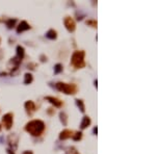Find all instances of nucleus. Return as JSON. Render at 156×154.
I'll use <instances>...</instances> for the list:
<instances>
[{
    "label": "nucleus",
    "mask_w": 156,
    "mask_h": 154,
    "mask_svg": "<svg viewBox=\"0 0 156 154\" xmlns=\"http://www.w3.org/2000/svg\"><path fill=\"white\" fill-rule=\"evenodd\" d=\"M45 129H46V125L42 120H31L25 125V131H27L30 135L35 137H41L44 133Z\"/></svg>",
    "instance_id": "nucleus-1"
},
{
    "label": "nucleus",
    "mask_w": 156,
    "mask_h": 154,
    "mask_svg": "<svg viewBox=\"0 0 156 154\" xmlns=\"http://www.w3.org/2000/svg\"><path fill=\"white\" fill-rule=\"evenodd\" d=\"M84 57H86V51L84 50L74 51L72 56H71V65L75 69H83L86 66Z\"/></svg>",
    "instance_id": "nucleus-2"
},
{
    "label": "nucleus",
    "mask_w": 156,
    "mask_h": 154,
    "mask_svg": "<svg viewBox=\"0 0 156 154\" xmlns=\"http://www.w3.org/2000/svg\"><path fill=\"white\" fill-rule=\"evenodd\" d=\"M55 89L66 95H75L78 92V86L75 83H67V82H56Z\"/></svg>",
    "instance_id": "nucleus-3"
},
{
    "label": "nucleus",
    "mask_w": 156,
    "mask_h": 154,
    "mask_svg": "<svg viewBox=\"0 0 156 154\" xmlns=\"http://www.w3.org/2000/svg\"><path fill=\"white\" fill-rule=\"evenodd\" d=\"M1 123L4 127V129L9 130L12 127H13V124H14V114L13 112H7V114H3L2 119H1Z\"/></svg>",
    "instance_id": "nucleus-4"
},
{
    "label": "nucleus",
    "mask_w": 156,
    "mask_h": 154,
    "mask_svg": "<svg viewBox=\"0 0 156 154\" xmlns=\"http://www.w3.org/2000/svg\"><path fill=\"white\" fill-rule=\"evenodd\" d=\"M64 25L69 32H74L75 29H76V22L70 16H67L64 18Z\"/></svg>",
    "instance_id": "nucleus-5"
},
{
    "label": "nucleus",
    "mask_w": 156,
    "mask_h": 154,
    "mask_svg": "<svg viewBox=\"0 0 156 154\" xmlns=\"http://www.w3.org/2000/svg\"><path fill=\"white\" fill-rule=\"evenodd\" d=\"M7 143H9V146L11 148L12 151H15L18 148V143H19V137H18L16 133H11L9 134L7 137Z\"/></svg>",
    "instance_id": "nucleus-6"
},
{
    "label": "nucleus",
    "mask_w": 156,
    "mask_h": 154,
    "mask_svg": "<svg viewBox=\"0 0 156 154\" xmlns=\"http://www.w3.org/2000/svg\"><path fill=\"white\" fill-rule=\"evenodd\" d=\"M24 108L26 110L27 114L28 116H32L35 112H37V106H35V103L31 100H28L24 103Z\"/></svg>",
    "instance_id": "nucleus-7"
},
{
    "label": "nucleus",
    "mask_w": 156,
    "mask_h": 154,
    "mask_svg": "<svg viewBox=\"0 0 156 154\" xmlns=\"http://www.w3.org/2000/svg\"><path fill=\"white\" fill-rule=\"evenodd\" d=\"M45 100L50 102V103L56 108L62 107L63 104H64V102H63L62 100L58 99V98H56V97H53V96H46V97H45Z\"/></svg>",
    "instance_id": "nucleus-8"
},
{
    "label": "nucleus",
    "mask_w": 156,
    "mask_h": 154,
    "mask_svg": "<svg viewBox=\"0 0 156 154\" xmlns=\"http://www.w3.org/2000/svg\"><path fill=\"white\" fill-rule=\"evenodd\" d=\"M29 29H31V26L27 23V21L23 20V21H21V22L19 23V25L17 26V32L22 33L26 30H29Z\"/></svg>",
    "instance_id": "nucleus-9"
},
{
    "label": "nucleus",
    "mask_w": 156,
    "mask_h": 154,
    "mask_svg": "<svg viewBox=\"0 0 156 154\" xmlns=\"http://www.w3.org/2000/svg\"><path fill=\"white\" fill-rule=\"evenodd\" d=\"M73 134H74V131H73V130L64 129L63 131H60V141H65V140L72 139Z\"/></svg>",
    "instance_id": "nucleus-10"
},
{
    "label": "nucleus",
    "mask_w": 156,
    "mask_h": 154,
    "mask_svg": "<svg viewBox=\"0 0 156 154\" xmlns=\"http://www.w3.org/2000/svg\"><path fill=\"white\" fill-rule=\"evenodd\" d=\"M91 123H92L91 118L88 117V116H84V117L82 118L81 123H80V129L83 130V129H86V128H88V126L91 125Z\"/></svg>",
    "instance_id": "nucleus-11"
},
{
    "label": "nucleus",
    "mask_w": 156,
    "mask_h": 154,
    "mask_svg": "<svg viewBox=\"0 0 156 154\" xmlns=\"http://www.w3.org/2000/svg\"><path fill=\"white\" fill-rule=\"evenodd\" d=\"M17 55L16 56L19 58L20 60H22L23 58H24V55H25V49L23 46H21V45H19V46H17Z\"/></svg>",
    "instance_id": "nucleus-12"
},
{
    "label": "nucleus",
    "mask_w": 156,
    "mask_h": 154,
    "mask_svg": "<svg viewBox=\"0 0 156 154\" xmlns=\"http://www.w3.org/2000/svg\"><path fill=\"white\" fill-rule=\"evenodd\" d=\"M46 37L49 39V40H56L57 39V31L55 29H49L48 31L46 32Z\"/></svg>",
    "instance_id": "nucleus-13"
},
{
    "label": "nucleus",
    "mask_w": 156,
    "mask_h": 154,
    "mask_svg": "<svg viewBox=\"0 0 156 154\" xmlns=\"http://www.w3.org/2000/svg\"><path fill=\"white\" fill-rule=\"evenodd\" d=\"M60 122H62V124L64 126L68 125L69 118H68V114H67L65 112H60Z\"/></svg>",
    "instance_id": "nucleus-14"
},
{
    "label": "nucleus",
    "mask_w": 156,
    "mask_h": 154,
    "mask_svg": "<svg viewBox=\"0 0 156 154\" xmlns=\"http://www.w3.org/2000/svg\"><path fill=\"white\" fill-rule=\"evenodd\" d=\"M16 23H17V19L16 18H9V19H7L6 21H5V24H6L7 28L9 29H13L14 27L16 26Z\"/></svg>",
    "instance_id": "nucleus-15"
},
{
    "label": "nucleus",
    "mask_w": 156,
    "mask_h": 154,
    "mask_svg": "<svg viewBox=\"0 0 156 154\" xmlns=\"http://www.w3.org/2000/svg\"><path fill=\"white\" fill-rule=\"evenodd\" d=\"M76 101V105L78 106V108H79V110L82 112V114H84L86 112V105H84V102L82 99H76L75 100Z\"/></svg>",
    "instance_id": "nucleus-16"
},
{
    "label": "nucleus",
    "mask_w": 156,
    "mask_h": 154,
    "mask_svg": "<svg viewBox=\"0 0 156 154\" xmlns=\"http://www.w3.org/2000/svg\"><path fill=\"white\" fill-rule=\"evenodd\" d=\"M33 81V76L31 73H26L24 75V83L25 84H30Z\"/></svg>",
    "instance_id": "nucleus-17"
},
{
    "label": "nucleus",
    "mask_w": 156,
    "mask_h": 154,
    "mask_svg": "<svg viewBox=\"0 0 156 154\" xmlns=\"http://www.w3.org/2000/svg\"><path fill=\"white\" fill-rule=\"evenodd\" d=\"M86 24L88 25V26H91V27H93V28H97L98 22H97V20H95V19H88V20L86 21Z\"/></svg>",
    "instance_id": "nucleus-18"
},
{
    "label": "nucleus",
    "mask_w": 156,
    "mask_h": 154,
    "mask_svg": "<svg viewBox=\"0 0 156 154\" xmlns=\"http://www.w3.org/2000/svg\"><path fill=\"white\" fill-rule=\"evenodd\" d=\"M82 139V132L81 131H74V134H73L72 140L73 141H80Z\"/></svg>",
    "instance_id": "nucleus-19"
},
{
    "label": "nucleus",
    "mask_w": 156,
    "mask_h": 154,
    "mask_svg": "<svg viewBox=\"0 0 156 154\" xmlns=\"http://www.w3.org/2000/svg\"><path fill=\"white\" fill-rule=\"evenodd\" d=\"M63 70H64V67H63L62 64H56L54 66V73L55 74H60V73L63 72Z\"/></svg>",
    "instance_id": "nucleus-20"
},
{
    "label": "nucleus",
    "mask_w": 156,
    "mask_h": 154,
    "mask_svg": "<svg viewBox=\"0 0 156 154\" xmlns=\"http://www.w3.org/2000/svg\"><path fill=\"white\" fill-rule=\"evenodd\" d=\"M66 154H79L75 147H68L66 149Z\"/></svg>",
    "instance_id": "nucleus-21"
},
{
    "label": "nucleus",
    "mask_w": 156,
    "mask_h": 154,
    "mask_svg": "<svg viewBox=\"0 0 156 154\" xmlns=\"http://www.w3.org/2000/svg\"><path fill=\"white\" fill-rule=\"evenodd\" d=\"M47 114H48L49 116H53V114H55L54 108H48V110H47Z\"/></svg>",
    "instance_id": "nucleus-22"
},
{
    "label": "nucleus",
    "mask_w": 156,
    "mask_h": 154,
    "mask_svg": "<svg viewBox=\"0 0 156 154\" xmlns=\"http://www.w3.org/2000/svg\"><path fill=\"white\" fill-rule=\"evenodd\" d=\"M40 60H41V62H42V63L47 62V56H46V55H45V54H42V55H41V56H40Z\"/></svg>",
    "instance_id": "nucleus-23"
},
{
    "label": "nucleus",
    "mask_w": 156,
    "mask_h": 154,
    "mask_svg": "<svg viewBox=\"0 0 156 154\" xmlns=\"http://www.w3.org/2000/svg\"><path fill=\"white\" fill-rule=\"evenodd\" d=\"M28 69H30V70H35V67H37V65L35 64H32V63H30V64H28Z\"/></svg>",
    "instance_id": "nucleus-24"
},
{
    "label": "nucleus",
    "mask_w": 156,
    "mask_h": 154,
    "mask_svg": "<svg viewBox=\"0 0 156 154\" xmlns=\"http://www.w3.org/2000/svg\"><path fill=\"white\" fill-rule=\"evenodd\" d=\"M93 132H94V134L95 135H97V133H98V127H94V130H93Z\"/></svg>",
    "instance_id": "nucleus-25"
},
{
    "label": "nucleus",
    "mask_w": 156,
    "mask_h": 154,
    "mask_svg": "<svg viewBox=\"0 0 156 154\" xmlns=\"http://www.w3.org/2000/svg\"><path fill=\"white\" fill-rule=\"evenodd\" d=\"M23 154H33V152L31 151V150H27V151L23 152Z\"/></svg>",
    "instance_id": "nucleus-26"
},
{
    "label": "nucleus",
    "mask_w": 156,
    "mask_h": 154,
    "mask_svg": "<svg viewBox=\"0 0 156 154\" xmlns=\"http://www.w3.org/2000/svg\"><path fill=\"white\" fill-rule=\"evenodd\" d=\"M6 152H7V154H15V153H14V151H12L11 149H7Z\"/></svg>",
    "instance_id": "nucleus-27"
},
{
    "label": "nucleus",
    "mask_w": 156,
    "mask_h": 154,
    "mask_svg": "<svg viewBox=\"0 0 156 154\" xmlns=\"http://www.w3.org/2000/svg\"><path fill=\"white\" fill-rule=\"evenodd\" d=\"M97 83H98V80H95V81H94V86H95V88H96L97 89V86H97Z\"/></svg>",
    "instance_id": "nucleus-28"
},
{
    "label": "nucleus",
    "mask_w": 156,
    "mask_h": 154,
    "mask_svg": "<svg viewBox=\"0 0 156 154\" xmlns=\"http://www.w3.org/2000/svg\"><path fill=\"white\" fill-rule=\"evenodd\" d=\"M1 129H2V127H1V124H0V131H1Z\"/></svg>",
    "instance_id": "nucleus-29"
},
{
    "label": "nucleus",
    "mask_w": 156,
    "mask_h": 154,
    "mask_svg": "<svg viewBox=\"0 0 156 154\" xmlns=\"http://www.w3.org/2000/svg\"><path fill=\"white\" fill-rule=\"evenodd\" d=\"M0 43H1V37H0Z\"/></svg>",
    "instance_id": "nucleus-30"
}]
</instances>
